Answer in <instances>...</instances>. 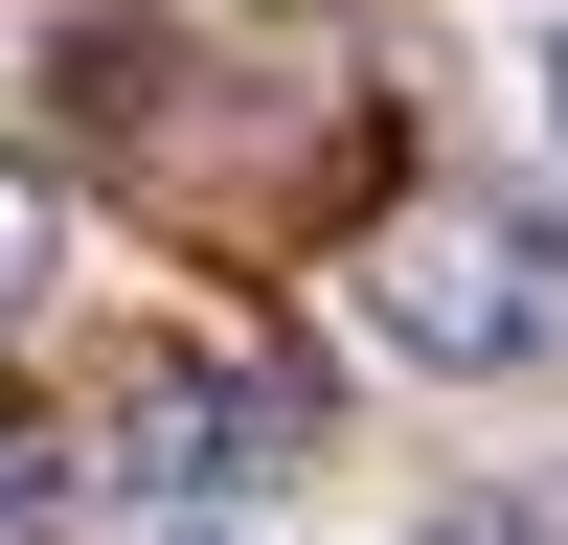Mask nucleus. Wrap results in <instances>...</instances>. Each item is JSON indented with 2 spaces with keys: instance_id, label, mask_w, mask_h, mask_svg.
Masks as SVG:
<instances>
[{
  "instance_id": "f257e3e1",
  "label": "nucleus",
  "mask_w": 568,
  "mask_h": 545,
  "mask_svg": "<svg viewBox=\"0 0 568 545\" xmlns=\"http://www.w3.org/2000/svg\"><path fill=\"white\" fill-rule=\"evenodd\" d=\"M364 341L387 363H546L568 341V272H546V227H500V205H409L387 250H364Z\"/></svg>"
},
{
  "instance_id": "f03ea898",
  "label": "nucleus",
  "mask_w": 568,
  "mask_h": 545,
  "mask_svg": "<svg viewBox=\"0 0 568 545\" xmlns=\"http://www.w3.org/2000/svg\"><path fill=\"white\" fill-rule=\"evenodd\" d=\"M273 454H296V409H273L251 363H160V387L114 409V477L136 500H227V477H273Z\"/></svg>"
},
{
  "instance_id": "7ed1b4c3",
  "label": "nucleus",
  "mask_w": 568,
  "mask_h": 545,
  "mask_svg": "<svg viewBox=\"0 0 568 545\" xmlns=\"http://www.w3.org/2000/svg\"><path fill=\"white\" fill-rule=\"evenodd\" d=\"M45 272H69V227H45V182H0V318H45Z\"/></svg>"
},
{
  "instance_id": "20e7f679",
  "label": "nucleus",
  "mask_w": 568,
  "mask_h": 545,
  "mask_svg": "<svg viewBox=\"0 0 568 545\" xmlns=\"http://www.w3.org/2000/svg\"><path fill=\"white\" fill-rule=\"evenodd\" d=\"M546 136H568V23H546Z\"/></svg>"
},
{
  "instance_id": "39448f33",
  "label": "nucleus",
  "mask_w": 568,
  "mask_h": 545,
  "mask_svg": "<svg viewBox=\"0 0 568 545\" xmlns=\"http://www.w3.org/2000/svg\"><path fill=\"white\" fill-rule=\"evenodd\" d=\"M433 545H478V523H433Z\"/></svg>"
}]
</instances>
